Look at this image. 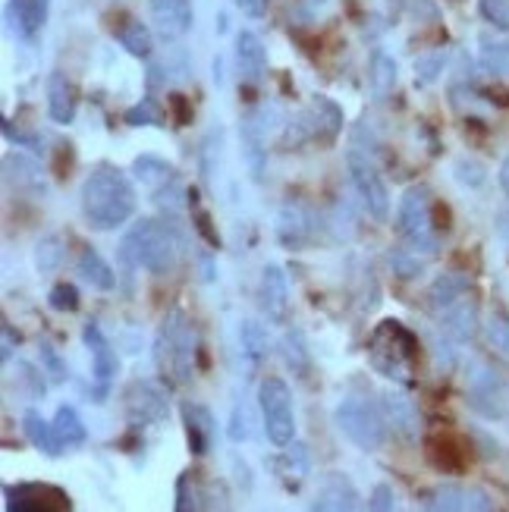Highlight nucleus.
Listing matches in <instances>:
<instances>
[{"label": "nucleus", "mask_w": 509, "mask_h": 512, "mask_svg": "<svg viewBox=\"0 0 509 512\" xmlns=\"http://www.w3.org/2000/svg\"><path fill=\"white\" fill-rule=\"evenodd\" d=\"M475 324H478V305L472 296L450 305L447 311H440V327H444V333L453 343H469L475 337Z\"/></svg>", "instance_id": "b1692460"}, {"label": "nucleus", "mask_w": 509, "mask_h": 512, "mask_svg": "<svg viewBox=\"0 0 509 512\" xmlns=\"http://www.w3.org/2000/svg\"><path fill=\"white\" fill-rule=\"evenodd\" d=\"M76 107H79V92H76L73 79L66 73H60V70L51 73L48 76V114H51V120L60 123V126L73 123Z\"/></svg>", "instance_id": "412c9836"}, {"label": "nucleus", "mask_w": 509, "mask_h": 512, "mask_svg": "<svg viewBox=\"0 0 509 512\" xmlns=\"http://www.w3.org/2000/svg\"><path fill=\"white\" fill-rule=\"evenodd\" d=\"M117 38H120V44L126 48V54L139 57V60H148V57H151L154 41H151V29L145 26V22H139V19H126V22H123V29L117 32Z\"/></svg>", "instance_id": "473e14b6"}, {"label": "nucleus", "mask_w": 509, "mask_h": 512, "mask_svg": "<svg viewBox=\"0 0 509 512\" xmlns=\"http://www.w3.org/2000/svg\"><path fill=\"white\" fill-rule=\"evenodd\" d=\"M10 512H63L70 509V497L54 484H7L4 487Z\"/></svg>", "instance_id": "ddd939ff"}, {"label": "nucleus", "mask_w": 509, "mask_h": 512, "mask_svg": "<svg viewBox=\"0 0 509 512\" xmlns=\"http://www.w3.org/2000/svg\"><path fill=\"white\" fill-rule=\"evenodd\" d=\"M362 506V497L343 472H330L318 481V494L312 500V509L318 512H352Z\"/></svg>", "instance_id": "2eb2a0df"}, {"label": "nucleus", "mask_w": 509, "mask_h": 512, "mask_svg": "<svg viewBox=\"0 0 509 512\" xmlns=\"http://www.w3.org/2000/svg\"><path fill=\"white\" fill-rule=\"evenodd\" d=\"M368 355H371V365L378 374L390 377V381L409 384L412 368H415V355H418V340L400 321H381L371 330Z\"/></svg>", "instance_id": "20e7f679"}, {"label": "nucleus", "mask_w": 509, "mask_h": 512, "mask_svg": "<svg viewBox=\"0 0 509 512\" xmlns=\"http://www.w3.org/2000/svg\"><path fill=\"white\" fill-rule=\"evenodd\" d=\"M277 239H280V246L293 252L305 249L308 242L315 239V217L302 205H293V202L283 205L277 214Z\"/></svg>", "instance_id": "dca6fc26"}, {"label": "nucleus", "mask_w": 509, "mask_h": 512, "mask_svg": "<svg viewBox=\"0 0 509 512\" xmlns=\"http://www.w3.org/2000/svg\"><path fill=\"white\" fill-rule=\"evenodd\" d=\"M343 132V110L318 95L312 104L302 107L296 120L286 129V145H334L337 136Z\"/></svg>", "instance_id": "0eeeda50"}, {"label": "nucleus", "mask_w": 509, "mask_h": 512, "mask_svg": "<svg viewBox=\"0 0 509 512\" xmlns=\"http://www.w3.org/2000/svg\"><path fill=\"white\" fill-rule=\"evenodd\" d=\"M180 415H183V428H186L189 450L195 456H205L214 447V437H217V421H214L211 409L202 406V403H183Z\"/></svg>", "instance_id": "6ab92c4d"}, {"label": "nucleus", "mask_w": 509, "mask_h": 512, "mask_svg": "<svg viewBox=\"0 0 509 512\" xmlns=\"http://www.w3.org/2000/svg\"><path fill=\"white\" fill-rule=\"evenodd\" d=\"M249 412H246V403H236L233 406V415H230V440L242 443L249 440Z\"/></svg>", "instance_id": "09e8293b"}, {"label": "nucleus", "mask_w": 509, "mask_h": 512, "mask_svg": "<svg viewBox=\"0 0 509 512\" xmlns=\"http://www.w3.org/2000/svg\"><path fill=\"white\" fill-rule=\"evenodd\" d=\"M82 340L88 346V352H92V371H95V381L101 387H107L110 381H114V374L120 368V359L114 346H110V340L101 333V327L95 321H88L85 330H82Z\"/></svg>", "instance_id": "aec40b11"}, {"label": "nucleus", "mask_w": 509, "mask_h": 512, "mask_svg": "<svg viewBox=\"0 0 509 512\" xmlns=\"http://www.w3.org/2000/svg\"><path fill=\"white\" fill-rule=\"evenodd\" d=\"M384 418L387 425H393V431L403 440H418V409L406 393H387L384 396Z\"/></svg>", "instance_id": "bb28decb"}, {"label": "nucleus", "mask_w": 509, "mask_h": 512, "mask_svg": "<svg viewBox=\"0 0 509 512\" xmlns=\"http://www.w3.org/2000/svg\"><path fill=\"white\" fill-rule=\"evenodd\" d=\"M170 104H173V110H176V123L186 126V123L192 120V110L186 107V98H183V95H170Z\"/></svg>", "instance_id": "864d4df0"}, {"label": "nucleus", "mask_w": 509, "mask_h": 512, "mask_svg": "<svg viewBox=\"0 0 509 512\" xmlns=\"http://www.w3.org/2000/svg\"><path fill=\"white\" fill-rule=\"evenodd\" d=\"M277 475L286 481V487H296L312 475V456H308V450L302 447V443H286L280 459H277Z\"/></svg>", "instance_id": "cd10ccee"}, {"label": "nucleus", "mask_w": 509, "mask_h": 512, "mask_svg": "<svg viewBox=\"0 0 509 512\" xmlns=\"http://www.w3.org/2000/svg\"><path fill=\"white\" fill-rule=\"evenodd\" d=\"M233 4H236L242 13H246L249 19H261L264 13H268V4H271V0H233Z\"/></svg>", "instance_id": "603ef678"}, {"label": "nucleus", "mask_w": 509, "mask_h": 512, "mask_svg": "<svg viewBox=\"0 0 509 512\" xmlns=\"http://www.w3.org/2000/svg\"><path fill=\"white\" fill-rule=\"evenodd\" d=\"M136 186L117 167H98L82 183V214L95 230H117L136 214Z\"/></svg>", "instance_id": "f257e3e1"}, {"label": "nucleus", "mask_w": 509, "mask_h": 512, "mask_svg": "<svg viewBox=\"0 0 509 512\" xmlns=\"http://www.w3.org/2000/svg\"><path fill=\"white\" fill-rule=\"evenodd\" d=\"M48 305L54 311H76L79 308V289L73 283H57L48 296Z\"/></svg>", "instance_id": "a18cd8bd"}, {"label": "nucleus", "mask_w": 509, "mask_h": 512, "mask_svg": "<svg viewBox=\"0 0 509 512\" xmlns=\"http://www.w3.org/2000/svg\"><path fill=\"white\" fill-rule=\"evenodd\" d=\"M51 425H54V434L60 440V447H66V450L82 447V443L88 440V431H85L82 418H79V412L73 406H60Z\"/></svg>", "instance_id": "2f4dec72"}, {"label": "nucleus", "mask_w": 509, "mask_h": 512, "mask_svg": "<svg viewBox=\"0 0 509 512\" xmlns=\"http://www.w3.org/2000/svg\"><path fill=\"white\" fill-rule=\"evenodd\" d=\"M126 123L129 126H164V114L151 98H142L139 104H132L126 110Z\"/></svg>", "instance_id": "ea45409f"}, {"label": "nucleus", "mask_w": 509, "mask_h": 512, "mask_svg": "<svg viewBox=\"0 0 509 512\" xmlns=\"http://www.w3.org/2000/svg\"><path fill=\"white\" fill-rule=\"evenodd\" d=\"M396 76H400V66L396 60L384 51H374L371 66H368V82H371V92L378 98H387L393 88H396Z\"/></svg>", "instance_id": "7c9ffc66"}, {"label": "nucleus", "mask_w": 509, "mask_h": 512, "mask_svg": "<svg viewBox=\"0 0 509 512\" xmlns=\"http://www.w3.org/2000/svg\"><path fill=\"white\" fill-rule=\"evenodd\" d=\"M500 183H503V189L509 192V158H506V164H503V173H500Z\"/></svg>", "instance_id": "6e6d98bb"}, {"label": "nucleus", "mask_w": 509, "mask_h": 512, "mask_svg": "<svg viewBox=\"0 0 509 512\" xmlns=\"http://www.w3.org/2000/svg\"><path fill=\"white\" fill-rule=\"evenodd\" d=\"M346 170H349L352 189L359 192L362 208L368 211V217L384 224V220L390 217V189L384 183V176L378 173V167H374L368 161V154H362L359 148H349L346 151Z\"/></svg>", "instance_id": "1a4fd4ad"}, {"label": "nucleus", "mask_w": 509, "mask_h": 512, "mask_svg": "<svg viewBox=\"0 0 509 512\" xmlns=\"http://www.w3.org/2000/svg\"><path fill=\"white\" fill-rule=\"evenodd\" d=\"M79 274L82 280L92 286V289H101V293H110V289H117V274H114V267H110L101 252L95 249H82L79 252Z\"/></svg>", "instance_id": "c85d7f7f"}, {"label": "nucleus", "mask_w": 509, "mask_h": 512, "mask_svg": "<svg viewBox=\"0 0 509 512\" xmlns=\"http://www.w3.org/2000/svg\"><path fill=\"white\" fill-rule=\"evenodd\" d=\"M466 390H469V403L475 412L484 418H503L509 415V384L503 377L481 359L469 362L466 371Z\"/></svg>", "instance_id": "9d476101"}, {"label": "nucleus", "mask_w": 509, "mask_h": 512, "mask_svg": "<svg viewBox=\"0 0 509 512\" xmlns=\"http://www.w3.org/2000/svg\"><path fill=\"white\" fill-rule=\"evenodd\" d=\"M151 19L167 41L183 38L195 22L192 0H151Z\"/></svg>", "instance_id": "a211bd4d"}, {"label": "nucleus", "mask_w": 509, "mask_h": 512, "mask_svg": "<svg viewBox=\"0 0 509 512\" xmlns=\"http://www.w3.org/2000/svg\"><path fill=\"white\" fill-rule=\"evenodd\" d=\"M258 299L264 315H268L274 324L286 321V311H290V286H286V274L277 264H268L261 271V286H258Z\"/></svg>", "instance_id": "f3484780"}, {"label": "nucleus", "mask_w": 509, "mask_h": 512, "mask_svg": "<svg viewBox=\"0 0 509 512\" xmlns=\"http://www.w3.org/2000/svg\"><path fill=\"white\" fill-rule=\"evenodd\" d=\"M41 368H44V374H51L54 384L66 381V365L60 362V355L51 343H41Z\"/></svg>", "instance_id": "49530a36"}, {"label": "nucleus", "mask_w": 509, "mask_h": 512, "mask_svg": "<svg viewBox=\"0 0 509 512\" xmlns=\"http://www.w3.org/2000/svg\"><path fill=\"white\" fill-rule=\"evenodd\" d=\"M425 509H444V512H488L494 500L488 491L469 484H437L425 497Z\"/></svg>", "instance_id": "4468645a"}, {"label": "nucleus", "mask_w": 509, "mask_h": 512, "mask_svg": "<svg viewBox=\"0 0 509 512\" xmlns=\"http://www.w3.org/2000/svg\"><path fill=\"white\" fill-rule=\"evenodd\" d=\"M4 164L19 170V186H32V189L44 186V183H41V170H38V164H35V161H26V158H22V154H7Z\"/></svg>", "instance_id": "c03bdc74"}, {"label": "nucleus", "mask_w": 509, "mask_h": 512, "mask_svg": "<svg viewBox=\"0 0 509 512\" xmlns=\"http://www.w3.org/2000/svg\"><path fill=\"white\" fill-rule=\"evenodd\" d=\"M447 66V51H434L428 57H418L415 63V82L418 85H431L440 73H444Z\"/></svg>", "instance_id": "a19ab883"}, {"label": "nucleus", "mask_w": 509, "mask_h": 512, "mask_svg": "<svg viewBox=\"0 0 509 512\" xmlns=\"http://www.w3.org/2000/svg\"><path fill=\"white\" fill-rule=\"evenodd\" d=\"M456 180L466 183V186H481L484 180H488V173H484V167L472 158H462L456 161Z\"/></svg>", "instance_id": "de8ad7c7"}, {"label": "nucleus", "mask_w": 509, "mask_h": 512, "mask_svg": "<svg viewBox=\"0 0 509 512\" xmlns=\"http://www.w3.org/2000/svg\"><path fill=\"white\" fill-rule=\"evenodd\" d=\"M258 406L264 418V434L274 447H286L296 437V412H293V393L280 377H264L258 384Z\"/></svg>", "instance_id": "6e6552de"}, {"label": "nucleus", "mask_w": 509, "mask_h": 512, "mask_svg": "<svg viewBox=\"0 0 509 512\" xmlns=\"http://www.w3.org/2000/svg\"><path fill=\"white\" fill-rule=\"evenodd\" d=\"M236 66H239V76L252 85L261 82L264 70H268V51H264V41L255 32L236 35Z\"/></svg>", "instance_id": "4be33fe9"}, {"label": "nucleus", "mask_w": 509, "mask_h": 512, "mask_svg": "<svg viewBox=\"0 0 509 512\" xmlns=\"http://www.w3.org/2000/svg\"><path fill=\"white\" fill-rule=\"evenodd\" d=\"M481 63L488 66L491 73L509 79V41H484Z\"/></svg>", "instance_id": "e433bc0d"}, {"label": "nucleus", "mask_w": 509, "mask_h": 512, "mask_svg": "<svg viewBox=\"0 0 509 512\" xmlns=\"http://www.w3.org/2000/svg\"><path fill=\"white\" fill-rule=\"evenodd\" d=\"M154 365L164 377L176 384L192 381L195 371V330L186 311L173 308L164 315L158 333H154Z\"/></svg>", "instance_id": "7ed1b4c3"}, {"label": "nucleus", "mask_w": 509, "mask_h": 512, "mask_svg": "<svg viewBox=\"0 0 509 512\" xmlns=\"http://www.w3.org/2000/svg\"><path fill=\"white\" fill-rule=\"evenodd\" d=\"M466 296H472V280L462 274V271L440 274L431 283V289H428V302H431V308L437 311V315H440V311H447L450 305L462 302Z\"/></svg>", "instance_id": "a878e982"}, {"label": "nucleus", "mask_w": 509, "mask_h": 512, "mask_svg": "<svg viewBox=\"0 0 509 512\" xmlns=\"http://www.w3.org/2000/svg\"><path fill=\"white\" fill-rule=\"evenodd\" d=\"M305 4H308V7H315V10H321V7L327 4V0H305Z\"/></svg>", "instance_id": "4d7b16f0"}, {"label": "nucleus", "mask_w": 509, "mask_h": 512, "mask_svg": "<svg viewBox=\"0 0 509 512\" xmlns=\"http://www.w3.org/2000/svg\"><path fill=\"white\" fill-rule=\"evenodd\" d=\"M132 173H136V180L154 195H161L164 189H170L173 183H180V176H176V167L167 164L164 158H154V154H142L132 164Z\"/></svg>", "instance_id": "393cba45"}, {"label": "nucleus", "mask_w": 509, "mask_h": 512, "mask_svg": "<svg viewBox=\"0 0 509 512\" xmlns=\"http://www.w3.org/2000/svg\"><path fill=\"white\" fill-rule=\"evenodd\" d=\"M13 359V333H10V324H4V362Z\"/></svg>", "instance_id": "5fc2aeb1"}, {"label": "nucleus", "mask_w": 509, "mask_h": 512, "mask_svg": "<svg viewBox=\"0 0 509 512\" xmlns=\"http://www.w3.org/2000/svg\"><path fill=\"white\" fill-rule=\"evenodd\" d=\"M277 107L274 104H258L252 107L246 117H242L239 123V136H242V154H246L249 161V170L255 180H261L264 176V167H268V132L274 129L277 123Z\"/></svg>", "instance_id": "9b49d317"}, {"label": "nucleus", "mask_w": 509, "mask_h": 512, "mask_svg": "<svg viewBox=\"0 0 509 512\" xmlns=\"http://www.w3.org/2000/svg\"><path fill=\"white\" fill-rule=\"evenodd\" d=\"M334 421L340 434L365 453H378L387 443V418L378 406L368 403V399H359V396L343 399L334 412Z\"/></svg>", "instance_id": "423d86ee"}, {"label": "nucleus", "mask_w": 509, "mask_h": 512, "mask_svg": "<svg viewBox=\"0 0 509 512\" xmlns=\"http://www.w3.org/2000/svg\"><path fill=\"white\" fill-rule=\"evenodd\" d=\"M478 10L494 29L509 32V0H478Z\"/></svg>", "instance_id": "37998d69"}, {"label": "nucleus", "mask_w": 509, "mask_h": 512, "mask_svg": "<svg viewBox=\"0 0 509 512\" xmlns=\"http://www.w3.org/2000/svg\"><path fill=\"white\" fill-rule=\"evenodd\" d=\"M396 506L400 503H396V494L390 484H378L368 497V509H374V512H393Z\"/></svg>", "instance_id": "8fccbe9b"}, {"label": "nucleus", "mask_w": 509, "mask_h": 512, "mask_svg": "<svg viewBox=\"0 0 509 512\" xmlns=\"http://www.w3.org/2000/svg\"><path fill=\"white\" fill-rule=\"evenodd\" d=\"M123 406L132 425H161L170 412L167 390L158 381H132L123 390Z\"/></svg>", "instance_id": "f8f14e48"}, {"label": "nucleus", "mask_w": 509, "mask_h": 512, "mask_svg": "<svg viewBox=\"0 0 509 512\" xmlns=\"http://www.w3.org/2000/svg\"><path fill=\"white\" fill-rule=\"evenodd\" d=\"M22 431H26L29 443H32L38 453L51 456V459L60 456V440L54 434V425H48V421L41 418L38 409H26V415H22Z\"/></svg>", "instance_id": "c756f323"}, {"label": "nucleus", "mask_w": 509, "mask_h": 512, "mask_svg": "<svg viewBox=\"0 0 509 512\" xmlns=\"http://www.w3.org/2000/svg\"><path fill=\"white\" fill-rule=\"evenodd\" d=\"M4 136H7V142H16L19 148H32V151H41V142H38V136H26V132L13 129V123H10V120H4Z\"/></svg>", "instance_id": "3c124183"}, {"label": "nucleus", "mask_w": 509, "mask_h": 512, "mask_svg": "<svg viewBox=\"0 0 509 512\" xmlns=\"http://www.w3.org/2000/svg\"><path fill=\"white\" fill-rule=\"evenodd\" d=\"M484 337H488L491 349L509 362V318L503 315H491L488 324H484Z\"/></svg>", "instance_id": "58836bf2"}, {"label": "nucleus", "mask_w": 509, "mask_h": 512, "mask_svg": "<svg viewBox=\"0 0 509 512\" xmlns=\"http://www.w3.org/2000/svg\"><path fill=\"white\" fill-rule=\"evenodd\" d=\"M387 261H390L393 274L400 277V280H412V277H418V274L425 271V261L418 258L415 249H390Z\"/></svg>", "instance_id": "c9c22d12"}, {"label": "nucleus", "mask_w": 509, "mask_h": 512, "mask_svg": "<svg viewBox=\"0 0 509 512\" xmlns=\"http://www.w3.org/2000/svg\"><path fill=\"white\" fill-rule=\"evenodd\" d=\"M63 261V242L57 236H44L38 242V249H35V264H38V271H57Z\"/></svg>", "instance_id": "4c0bfd02"}, {"label": "nucleus", "mask_w": 509, "mask_h": 512, "mask_svg": "<svg viewBox=\"0 0 509 512\" xmlns=\"http://www.w3.org/2000/svg\"><path fill=\"white\" fill-rule=\"evenodd\" d=\"M283 359H286V365H290L299 377H308V374H312V352H308L305 337H302V330H299V327H293V330H286V333H283Z\"/></svg>", "instance_id": "72a5a7b5"}, {"label": "nucleus", "mask_w": 509, "mask_h": 512, "mask_svg": "<svg viewBox=\"0 0 509 512\" xmlns=\"http://www.w3.org/2000/svg\"><path fill=\"white\" fill-rule=\"evenodd\" d=\"M189 208H192V224H195V230L205 236V242H208L211 249H220V236L211 227V214L202 205H198V195L195 192H189Z\"/></svg>", "instance_id": "79ce46f5"}, {"label": "nucleus", "mask_w": 509, "mask_h": 512, "mask_svg": "<svg viewBox=\"0 0 509 512\" xmlns=\"http://www.w3.org/2000/svg\"><path fill=\"white\" fill-rule=\"evenodd\" d=\"M396 230H400L403 242L418 255H434L437 252V227H434V211H431V192L425 186H409L396 208Z\"/></svg>", "instance_id": "39448f33"}, {"label": "nucleus", "mask_w": 509, "mask_h": 512, "mask_svg": "<svg viewBox=\"0 0 509 512\" xmlns=\"http://www.w3.org/2000/svg\"><path fill=\"white\" fill-rule=\"evenodd\" d=\"M176 252H180V239H176L173 227L167 220L145 217L123 236L120 255L132 267H145L148 274H167L176 264Z\"/></svg>", "instance_id": "f03ea898"}, {"label": "nucleus", "mask_w": 509, "mask_h": 512, "mask_svg": "<svg viewBox=\"0 0 509 512\" xmlns=\"http://www.w3.org/2000/svg\"><path fill=\"white\" fill-rule=\"evenodd\" d=\"M239 343H242V352L249 355L252 365H261L264 359H268V333H264V327L258 321H242Z\"/></svg>", "instance_id": "f704fd0d"}, {"label": "nucleus", "mask_w": 509, "mask_h": 512, "mask_svg": "<svg viewBox=\"0 0 509 512\" xmlns=\"http://www.w3.org/2000/svg\"><path fill=\"white\" fill-rule=\"evenodd\" d=\"M48 4L51 0H10L7 19H10V26L16 29L19 38L32 41L41 32L44 19H48Z\"/></svg>", "instance_id": "5701e85b"}]
</instances>
